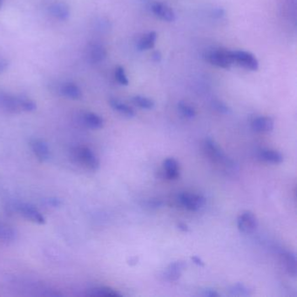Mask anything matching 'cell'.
Here are the masks:
<instances>
[{
    "instance_id": "6da1fadb",
    "label": "cell",
    "mask_w": 297,
    "mask_h": 297,
    "mask_svg": "<svg viewBox=\"0 0 297 297\" xmlns=\"http://www.w3.org/2000/svg\"><path fill=\"white\" fill-rule=\"evenodd\" d=\"M204 147H205L206 154L208 155V157L214 163L222 166L223 168L226 170L227 172L231 171L235 167L234 162L224 155L221 149L219 147L214 140H212L211 138L206 139Z\"/></svg>"
},
{
    "instance_id": "7a4b0ae2",
    "label": "cell",
    "mask_w": 297,
    "mask_h": 297,
    "mask_svg": "<svg viewBox=\"0 0 297 297\" xmlns=\"http://www.w3.org/2000/svg\"><path fill=\"white\" fill-rule=\"evenodd\" d=\"M207 58L212 65L220 68L229 69L235 64L233 59V52L223 48L210 51Z\"/></svg>"
},
{
    "instance_id": "3957f363",
    "label": "cell",
    "mask_w": 297,
    "mask_h": 297,
    "mask_svg": "<svg viewBox=\"0 0 297 297\" xmlns=\"http://www.w3.org/2000/svg\"><path fill=\"white\" fill-rule=\"evenodd\" d=\"M75 156L77 161L87 169L97 171L100 168V160L92 149L87 146H78L75 150Z\"/></svg>"
},
{
    "instance_id": "277c9868",
    "label": "cell",
    "mask_w": 297,
    "mask_h": 297,
    "mask_svg": "<svg viewBox=\"0 0 297 297\" xmlns=\"http://www.w3.org/2000/svg\"><path fill=\"white\" fill-rule=\"evenodd\" d=\"M233 59H234V63L247 70L256 71L259 68L258 60L254 54L249 52L234 51Z\"/></svg>"
},
{
    "instance_id": "5b68a950",
    "label": "cell",
    "mask_w": 297,
    "mask_h": 297,
    "mask_svg": "<svg viewBox=\"0 0 297 297\" xmlns=\"http://www.w3.org/2000/svg\"><path fill=\"white\" fill-rule=\"evenodd\" d=\"M178 202L188 210L197 211L205 204V198L195 193H182L179 194Z\"/></svg>"
},
{
    "instance_id": "8992f818",
    "label": "cell",
    "mask_w": 297,
    "mask_h": 297,
    "mask_svg": "<svg viewBox=\"0 0 297 297\" xmlns=\"http://www.w3.org/2000/svg\"><path fill=\"white\" fill-rule=\"evenodd\" d=\"M237 226L244 234H252L258 227V220L252 212L244 211L238 217Z\"/></svg>"
},
{
    "instance_id": "52a82bcc",
    "label": "cell",
    "mask_w": 297,
    "mask_h": 297,
    "mask_svg": "<svg viewBox=\"0 0 297 297\" xmlns=\"http://www.w3.org/2000/svg\"><path fill=\"white\" fill-rule=\"evenodd\" d=\"M17 210L18 213L24 216L26 219L31 220L33 222L37 224H44L45 222V218L44 215L39 212V209H37L35 207H33L28 203H19L17 206Z\"/></svg>"
},
{
    "instance_id": "ba28073f",
    "label": "cell",
    "mask_w": 297,
    "mask_h": 297,
    "mask_svg": "<svg viewBox=\"0 0 297 297\" xmlns=\"http://www.w3.org/2000/svg\"><path fill=\"white\" fill-rule=\"evenodd\" d=\"M151 10L156 17L161 18L162 20L166 21V22L176 21V12H174V10L171 7L166 6V4L155 2L152 4Z\"/></svg>"
},
{
    "instance_id": "9c48e42d",
    "label": "cell",
    "mask_w": 297,
    "mask_h": 297,
    "mask_svg": "<svg viewBox=\"0 0 297 297\" xmlns=\"http://www.w3.org/2000/svg\"><path fill=\"white\" fill-rule=\"evenodd\" d=\"M0 108L8 113H19L21 108L18 97L1 92L0 93Z\"/></svg>"
},
{
    "instance_id": "30bf717a",
    "label": "cell",
    "mask_w": 297,
    "mask_h": 297,
    "mask_svg": "<svg viewBox=\"0 0 297 297\" xmlns=\"http://www.w3.org/2000/svg\"><path fill=\"white\" fill-rule=\"evenodd\" d=\"M107 57V50L103 45L97 43L90 44L86 47V59L92 64L101 62Z\"/></svg>"
},
{
    "instance_id": "8fae6325",
    "label": "cell",
    "mask_w": 297,
    "mask_h": 297,
    "mask_svg": "<svg viewBox=\"0 0 297 297\" xmlns=\"http://www.w3.org/2000/svg\"><path fill=\"white\" fill-rule=\"evenodd\" d=\"M30 146L33 154L39 161H46L50 159V149L44 140L33 139L30 141Z\"/></svg>"
},
{
    "instance_id": "7c38bea8",
    "label": "cell",
    "mask_w": 297,
    "mask_h": 297,
    "mask_svg": "<svg viewBox=\"0 0 297 297\" xmlns=\"http://www.w3.org/2000/svg\"><path fill=\"white\" fill-rule=\"evenodd\" d=\"M185 268H186V264L184 262H172L165 271L164 278L169 282H176L181 277Z\"/></svg>"
},
{
    "instance_id": "4fadbf2b",
    "label": "cell",
    "mask_w": 297,
    "mask_h": 297,
    "mask_svg": "<svg viewBox=\"0 0 297 297\" xmlns=\"http://www.w3.org/2000/svg\"><path fill=\"white\" fill-rule=\"evenodd\" d=\"M49 12L51 15L59 20H67L70 17V9L68 6L61 2H56L51 5L49 6Z\"/></svg>"
},
{
    "instance_id": "5bb4252c",
    "label": "cell",
    "mask_w": 297,
    "mask_h": 297,
    "mask_svg": "<svg viewBox=\"0 0 297 297\" xmlns=\"http://www.w3.org/2000/svg\"><path fill=\"white\" fill-rule=\"evenodd\" d=\"M281 257H282V264L284 265L285 270L288 272V275H290L293 277H296V257L294 253L286 251L282 253Z\"/></svg>"
},
{
    "instance_id": "9a60e30c",
    "label": "cell",
    "mask_w": 297,
    "mask_h": 297,
    "mask_svg": "<svg viewBox=\"0 0 297 297\" xmlns=\"http://www.w3.org/2000/svg\"><path fill=\"white\" fill-rule=\"evenodd\" d=\"M252 128L258 133H268L274 129V120L269 117H258L253 120Z\"/></svg>"
},
{
    "instance_id": "2e32d148",
    "label": "cell",
    "mask_w": 297,
    "mask_h": 297,
    "mask_svg": "<svg viewBox=\"0 0 297 297\" xmlns=\"http://www.w3.org/2000/svg\"><path fill=\"white\" fill-rule=\"evenodd\" d=\"M60 92L65 97L71 100H80L82 97V91L80 86L71 82L64 84L61 86Z\"/></svg>"
},
{
    "instance_id": "e0dca14e",
    "label": "cell",
    "mask_w": 297,
    "mask_h": 297,
    "mask_svg": "<svg viewBox=\"0 0 297 297\" xmlns=\"http://www.w3.org/2000/svg\"><path fill=\"white\" fill-rule=\"evenodd\" d=\"M163 167L166 178L169 179V180H176V179L178 178L179 176H180L179 164L175 159L168 158V159L165 160Z\"/></svg>"
},
{
    "instance_id": "ac0fdd59",
    "label": "cell",
    "mask_w": 297,
    "mask_h": 297,
    "mask_svg": "<svg viewBox=\"0 0 297 297\" xmlns=\"http://www.w3.org/2000/svg\"><path fill=\"white\" fill-rule=\"evenodd\" d=\"M82 119H83L84 124L91 129L98 130V129H101L104 126V119L94 113H85Z\"/></svg>"
},
{
    "instance_id": "d6986e66",
    "label": "cell",
    "mask_w": 297,
    "mask_h": 297,
    "mask_svg": "<svg viewBox=\"0 0 297 297\" xmlns=\"http://www.w3.org/2000/svg\"><path fill=\"white\" fill-rule=\"evenodd\" d=\"M259 157L261 160L268 163L280 164L283 161V156L280 152L276 150H271V149H263L260 152Z\"/></svg>"
},
{
    "instance_id": "ffe728a7",
    "label": "cell",
    "mask_w": 297,
    "mask_h": 297,
    "mask_svg": "<svg viewBox=\"0 0 297 297\" xmlns=\"http://www.w3.org/2000/svg\"><path fill=\"white\" fill-rule=\"evenodd\" d=\"M109 104L111 107L113 108V110L117 111L118 113H120L122 115L128 117V118H132L135 115L134 109L131 107H129L128 105L123 103L119 100L116 98H111L109 101Z\"/></svg>"
},
{
    "instance_id": "44dd1931",
    "label": "cell",
    "mask_w": 297,
    "mask_h": 297,
    "mask_svg": "<svg viewBox=\"0 0 297 297\" xmlns=\"http://www.w3.org/2000/svg\"><path fill=\"white\" fill-rule=\"evenodd\" d=\"M157 39V34L155 32H150L146 35L143 36L138 43V49L140 51L150 50L154 47Z\"/></svg>"
},
{
    "instance_id": "7402d4cb",
    "label": "cell",
    "mask_w": 297,
    "mask_h": 297,
    "mask_svg": "<svg viewBox=\"0 0 297 297\" xmlns=\"http://www.w3.org/2000/svg\"><path fill=\"white\" fill-rule=\"evenodd\" d=\"M88 294L91 296H120L119 293L108 287H97V288H92L90 289Z\"/></svg>"
},
{
    "instance_id": "603a6c76",
    "label": "cell",
    "mask_w": 297,
    "mask_h": 297,
    "mask_svg": "<svg viewBox=\"0 0 297 297\" xmlns=\"http://www.w3.org/2000/svg\"><path fill=\"white\" fill-rule=\"evenodd\" d=\"M229 294L233 296H249L251 294L250 288L241 283H236L229 288Z\"/></svg>"
},
{
    "instance_id": "cb8c5ba5",
    "label": "cell",
    "mask_w": 297,
    "mask_h": 297,
    "mask_svg": "<svg viewBox=\"0 0 297 297\" xmlns=\"http://www.w3.org/2000/svg\"><path fill=\"white\" fill-rule=\"evenodd\" d=\"M133 103L136 105L137 107H140L142 109H146V110L153 109L155 106V101L153 100L140 95L134 96L133 98Z\"/></svg>"
},
{
    "instance_id": "d4e9b609",
    "label": "cell",
    "mask_w": 297,
    "mask_h": 297,
    "mask_svg": "<svg viewBox=\"0 0 297 297\" xmlns=\"http://www.w3.org/2000/svg\"><path fill=\"white\" fill-rule=\"evenodd\" d=\"M179 111L182 115L187 119H193L196 115V112L191 105L187 104V102L181 101L178 104Z\"/></svg>"
},
{
    "instance_id": "484cf974",
    "label": "cell",
    "mask_w": 297,
    "mask_h": 297,
    "mask_svg": "<svg viewBox=\"0 0 297 297\" xmlns=\"http://www.w3.org/2000/svg\"><path fill=\"white\" fill-rule=\"evenodd\" d=\"M16 238V233L10 227L0 224V241H11Z\"/></svg>"
},
{
    "instance_id": "4316f807",
    "label": "cell",
    "mask_w": 297,
    "mask_h": 297,
    "mask_svg": "<svg viewBox=\"0 0 297 297\" xmlns=\"http://www.w3.org/2000/svg\"><path fill=\"white\" fill-rule=\"evenodd\" d=\"M19 105H20L21 111L24 112H33L37 108L35 102L26 96H19Z\"/></svg>"
},
{
    "instance_id": "83f0119b",
    "label": "cell",
    "mask_w": 297,
    "mask_h": 297,
    "mask_svg": "<svg viewBox=\"0 0 297 297\" xmlns=\"http://www.w3.org/2000/svg\"><path fill=\"white\" fill-rule=\"evenodd\" d=\"M115 79L116 81H118V83L120 84L122 86H128V83H129L125 70L122 66H118L115 69Z\"/></svg>"
},
{
    "instance_id": "f1b7e54d",
    "label": "cell",
    "mask_w": 297,
    "mask_h": 297,
    "mask_svg": "<svg viewBox=\"0 0 297 297\" xmlns=\"http://www.w3.org/2000/svg\"><path fill=\"white\" fill-rule=\"evenodd\" d=\"M212 106L214 107V109L217 112H219L220 113H224V114H228V113H230L231 110L229 108V106H227L224 102L220 101H213L212 103Z\"/></svg>"
},
{
    "instance_id": "f546056e",
    "label": "cell",
    "mask_w": 297,
    "mask_h": 297,
    "mask_svg": "<svg viewBox=\"0 0 297 297\" xmlns=\"http://www.w3.org/2000/svg\"><path fill=\"white\" fill-rule=\"evenodd\" d=\"M146 207L149 208H160L162 205V202L158 200H151L146 202Z\"/></svg>"
},
{
    "instance_id": "4dcf8cb0",
    "label": "cell",
    "mask_w": 297,
    "mask_h": 297,
    "mask_svg": "<svg viewBox=\"0 0 297 297\" xmlns=\"http://www.w3.org/2000/svg\"><path fill=\"white\" fill-rule=\"evenodd\" d=\"M202 294L203 296L206 297H215L219 295L214 289H211V288H207L205 290H203Z\"/></svg>"
},
{
    "instance_id": "1f68e13d",
    "label": "cell",
    "mask_w": 297,
    "mask_h": 297,
    "mask_svg": "<svg viewBox=\"0 0 297 297\" xmlns=\"http://www.w3.org/2000/svg\"><path fill=\"white\" fill-rule=\"evenodd\" d=\"M9 63L6 60V59H2L0 58V73H2L6 71V69L8 68Z\"/></svg>"
},
{
    "instance_id": "d6a6232c",
    "label": "cell",
    "mask_w": 297,
    "mask_h": 297,
    "mask_svg": "<svg viewBox=\"0 0 297 297\" xmlns=\"http://www.w3.org/2000/svg\"><path fill=\"white\" fill-rule=\"evenodd\" d=\"M192 261H193L195 264L198 265V266H204V262H203L202 259H200L198 256H193V257H192Z\"/></svg>"
},
{
    "instance_id": "836d02e7",
    "label": "cell",
    "mask_w": 297,
    "mask_h": 297,
    "mask_svg": "<svg viewBox=\"0 0 297 297\" xmlns=\"http://www.w3.org/2000/svg\"><path fill=\"white\" fill-rule=\"evenodd\" d=\"M153 59L155 60V61H160L161 59V55L159 52H155L154 55H153Z\"/></svg>"
},
{
    "instance_id": "e575fe53",
    "label": "cell",
    "mask_w": 297,
    "mask_h": 297,
    "mask_svg": "<svg viewBox=\"0 0 297 297\" xmlns=\"http://www.w3.org/2000/svg\"><path fill=\"white\" fill-rule=\"evenodd\" d=\"M179 229L182 230V231L187 232L188 231V228H187V225H185L183 223H180L178 225Z\"/></svg>"
},
{
    "instance_id": "d590c367",
    "label": "cell",
    "mask_w": 297,
    "mask_h": 297,
    "mask_svg": "<svg viewBox=\"0 0 297 297\" xmlns=\"http://www.w3.org/2000/svg\"><path fill=\"white\" fill-rule=\"evenodd\" d=\"M129 262H129V264H136L137 262H138V258H137V257H132V258L130 259V261H129Z\"/></svg>"
},
{
    "instance_id": "8d00e7d4",
    "label": "cell",
    "mask_w": 297,
    "mask_h": 297,
    "mask_svg": "<svg viewBox=\"0 0 297 297\" xmlns=\"http://www.w3.org/2000/svg\"><path fill=\"white\" fill-rule=\"evenodd\" d=\"M4 0H0V8H1V6H3Z\"/></svg>"
}]
</instances>
